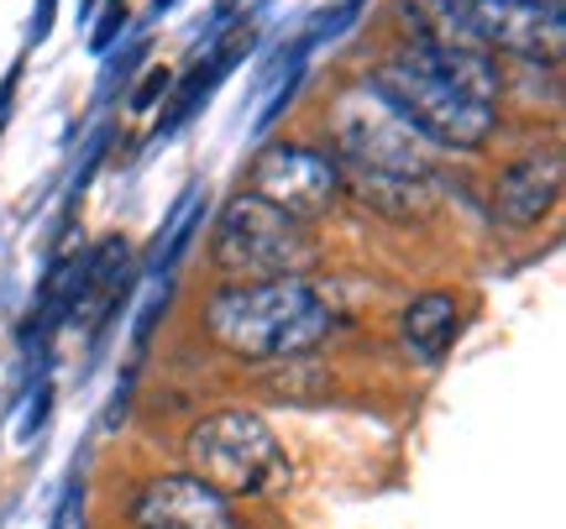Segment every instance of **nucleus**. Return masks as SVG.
Returning <instances> with one entry per match:
<instances>
[{"label":"nucleus","mask_w":566,"mask_h":529,"mask_svg":"<svg viewBox=\"0 0 566 529\" xmlns=\"http://www.w3.org/2000/svg\"><path fill=\"white\" fill-rule=\"evenodd\" d=\"M399 336H405V351L415 362H441L451 341H457V299L446 288H430L415 305L399 315Z\"/></svg>","instance_id":"9d476101"},{"label":"nucleus","mask_w":566,"mask_h":529,"mask_svg":"<svg viewBox=\"0 0 566 529\" xmlns=\"http://www.w3.org/2000/svg\"><path fill=\"white\" fill-rule=\"evenodd\" d=\"M562 194V158L556 152H530L520 163H509L493 189V215L504 225H541L551 204Z\"/></svg>","instance_id":"6e6552de"},{"label":"nucleus","mask_w":566,"mask_h":529,"mask_svg":"<svg viewBox=\"0 0 566 529\" xmlns=\"http://www.w3.org/2000/svg\"><path fill=\"white\" fill-rule=\"evenodd\" d=\"M210 257L237 284H268V278H304L321 257V246L304 221L273 210L258 194H237L216 221Z\"/></svg>","instance_id":"7ed1b4c3"},{"label":"nucleus","mask_w":566,"mask_h":529,"mask_svg":"<svg viewBox=\"0 0 566 529\" xmlns=\"http://www.w3.org/2000/svg\"><path fill=\"white\" fill-rule=\"evenodd\" d=\"M132 529H237V514L231 498L205 488L200 477L168 472L132 498Z\"/></svg>","instance_id":"0eeeda50"},{"label":"nucleus","mask_w":566,"mask_h":529,"mask_svg":"<svg viewBox=\"0 0 566 529\" xmlns=\"http://www.w3.org/2000/svg\"><path fill=\"white\" fill-rule=\"evenodd\" d=\"M205 336L242 362H289L336 336V309L310 278L226 284L205 305Z\"/></svg>","instance_id":"f257e3e1"},{"label":"nucleus","mask_w":566,"mask_h":529,"mask_svg":"<svg viewBox=\"0 0 566 529\" xmlns=\"http://www.w3.org/2000/svg\"><path fill=\"white\" fill-rule=\"evenodd\" d=\"M126 267H132V246L111 236V242L80 267V278H74V299H69L74 315H84L90 326H101L105 315L116 309V294L126 288Z\"/></svg>","instance_id":"1a4fd4ad"},{"label":"nucleus","mask_w":566,"mask_h":529,"mask_svg":"<svg viewBox=\"0 0 566 529\" xmlns=\"http://www.w3.org/2000/svg\"><path fill=\"white\" fill-rule=\"evenodd\" d=\"M342 194L352 204H363L367 215H384V221H415L424 210V183L357 173V168H342Z\"/></svg>","instance_id":"9b49d317"},{"label":"nucleus","mask_w":566,"mask_h":529,"mask_svg":"<svg viewBox=\"0 0 566 529\" xmlns=\"http://www.w3.org/2000/svg\"><path fill=\"white\" fill-rule=\"evenodd\" d=\"M336 163L357 173H384V179H430V142L378 95V84H357L336 105Z\"/></svg>","instance_id":"20e7f679"},{"label":"nucleus","mask_w":566,"mask_h":529,"mask_svg":"<svg viewBox=\"0 0 566 529\" xmlns=\"http://www.w3.org/2000/svg\"><path fill=\"white\" fill-rule=\"evenodd\" d=\"M247 194L268 200L273 210L294 215V221H315L331 204L342 200V163L321 152V147H294V142H273L252 158V183Z\"/></svg>","instance_id":"423d86ee"},{"label":"nucleus","mask_w":566,"mask_h":529,"mask_svg":"<svg viewBox=\"0 0 566 529\" xmlns=\"http://www.w3.org/2000/svg\"><path fill=\"white\" fill-rule=\"evenodd\" d=\"M158 89H168V68H153V74H147V89L137 95V105H147L153 95H158Z\"/></svg>","instance_id":"ddd939ff"},{"label":"nucleus","mask_w":566,"mask_h":529,"mask_svg":"<svg viewBox=\"0 0 566 529\" xmlns=\"http://www.w3.org/2000/svg\"><path fill=\"white\" fill-rule=\"evenodd\" d=\"M373 84L430 147H462V152H472L499 126V105L472 100V95H462V89L441 84L436 74H420V68H409L399 59L384 63V74Z\"/></svg>","instance_id":"39448f33"},{"label":"nucleus","mask_w":566,"mask_h":529,"mask_svg":"<svg viewBox=\"0 0 566 529\" xmlns=\"http://www.w3.org/2000/svg\"><path fill=\"white\" fill-rule=\"evenodd\" d=\"M184 462H189V477H200L221 498H263V493L289 488V456L279 435L247 409L205 414L184 441Z\"/></svg>","instance_id":"f03ea898"},{"label":"nucleus","mask_w":566,"mask_h":529,"mask_svg":"<svg viewBox=\"0 0 566 529\" xmlns=\"http://www.w3.org/2000/svg\"><path fill=\"white\" fill-rule=\"evenodd\" d=\"M53 529H84V493L80 488H69V498H63V509H59V525Z\"/></svg>","instance_id":"f8f14e48"},{"label":"nucleus","mask_w":566,"mask_h":529,"mask_svg":"<svg viewBox=\"0 0 566 529\" xmlns=\"http://www.w3.org/2000/svg\"><path fill=\"white\" fill-rule=\"evenodd\" d=\"M530 6H556V11H562V0H530Z\"/></svg>","instance_id":"4468645a"},{"label":"nucleus","mask_w":566,"mask_h":529,"mask_svg":"<svg viewBox=\"0 0 566 529\" xmlns=\"http://www.w3.org/2000/svg\"><path fill=\"white\" fill-rule=\"evenodd\" d=\"M163 6H174V0H163Z\"/></svg>","instance_id":"2eb2a0df"}]
</instances>
